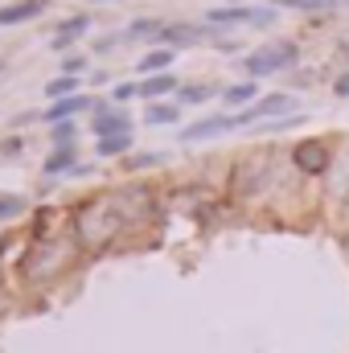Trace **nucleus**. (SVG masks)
Segmentation results:
<instances>
[{"mask_svg":"<svg viewBox=\"0 0 349 353\" xmlns=\"http://www.w3.org/2000/svg\"><path fill=\"white\" fill-rule=\"evenodd\" d=\"M83 107H90V99H83V94H70V99H62V103H54L50 111H46V119L50 123H66L74 111H83Z\"/></svg>","mask_w":349,"mask_h":353,"instance_id":"9d476101","label":"nucleus"},{"mask_svg":"<svg viewBox=\"0 0 349 353\" xmlns=\"http://www.w3.org/2000/svg\"><path fill=\"white\" fill-rule=\"evenodd\" d=\"M70 90H74V79H70V74H66V79H54V83H50V87H46V94H50V99H54V94H70Z\"/></svg>","mask_w":349,"mask_h":353,"instance_id":"412c9836","label":"nucleus"},{"mask_svg":"<svg viewBox=\"0 0 349 353\" xmlns=\"http://www.w3.org/2000/svg\"><path fill=\"white\" fill-rule=\"evenodd\" d=\"M132 148V132H119V136H103L99 140V157H119Z\"/></svg>","mask_w":349,"mask_h":353,"instance_id":"4468645a","label":"nucleus"},{"mask_svg":"<svg viewBox=\"0 0 349 353\" xmlns=\"http://www.w3.org/2000/svg\"><path fill=\"white\" fill-rule=\"evenodd\" d=\"M79 33H87V17H70V21H62V33L54 37V50H66Z\"/></svg>","mask_w":349,"mask_h":353,"instance_id":"f8f14e48","label":"nucleus"},{"mask_svg":"<svg viewBox=\"0 0 349 353\" xmlns=\"http://www.w3.org/2000/svg\"><path fill=\"white\" fill-rule=\"evenodd\" d=\"M214 87H181V103H206Z\"/></svg>","mask_w":349,"mask_h":353,"instance_id":"aec40b11","label":"nucleus"},{"mask_svg":"<svg viewBox=\"0 0 349 353\" xmlns=\"http://www.w3.org/2000/svg\"><path fill=\"white\" fill-rule=\"evenodd\" d=\"M300 58V46L296 41H275V46H263L255 54H247V74L251 79H267V74H275V70H288L292 62Z\"/></svg>","mask_w":349,"mask_h":353,"instance_id":"f03ea898","label":"nucleus"},{"mask_svg":"<svg viewBox=\"0 0 349 353\" xmlns=\"http://www.w3.org/2000/svg\"><path fill=\"white\" fill-rule=\"evenodd\" d=\"M292 161H296L300 173H325V169H329V144H321V140H304V144H296Z\"/></svg>","mask_w":349,"mask_h":353,"instance_id":"39448f33","label":"nucleus"},{"mask_svg":"<svg viewBox=\"0 0 349 353\" xmlns=\"http://www.w3.org/2000/svg\"><path fill=\"white\" fill-rule=\"evenodd\" d=\"M74 165V152L70 148H58V152H50V161H46V173L54 176V173H66Z\"/></svg>","mask_w":349,"mask_h":353,"instance_id":"a211bd4d","label":"nucleus"},{"mask_svg":"<svg viewBox=\"0 0 349 353\" xmlns=\"http://www.w3.org/2000/svg\"><path fill=\"white\" fill-rule=\"evenodd\" d=\"M222 99H226L230 107H243V103H251V99H255V83H239V87H226V90H222Z\"/></svg>","mask_w":349,"mask_h":353,"instance_id":"2eb2a0df","label":"nucleus"},{"mask_svg":"<svg viewBox=\"0 0 349 353\" xmlns=\"http://www.w3.org/2000/svg\"><path fill=\"white\" fill-rule=\"evenodd\" d=\"M21 210H25V201H21V197H12V193H0V222L17 218Z\"/></svg>","mask_w":349,"mask_h":353,"instance_id":"6ab92c4d","label":"nucleus"},{"mask_svg":"<svg viewBox=\"0 0 349 353\" xmlns=\"http://www.w3.org/2000/svg\"><path fill=\"white\" fill-rule=\"evenodd\" d=\"M115 230H119V210H115V201H90V205L79 210V234H83L87 247L107 243Z\"/></svg>","mask_w":349,"mask_h":353,"instance_id":"f257e3e1","label":"nucleus"},{"mask_svg":"<svg viewBox=\"0 0 349 353\" xmlns=\"http://www.w3.org/2000/svg\"><path fill=\"white\" fill-rule=\"evenodd\" d=\"M161 41L165 46H193V41H201V29L197 25H165Z\"/></svg>","mask_w":349,"mask_h":353,"instance_id":"1a4fd4ad","label":"nucleus"},{"mask_svg":"<svg viewBox=\"0 0 349 353\" xmlns=\"http://www.w3.org/2000/svg\"><path fill=\"white\" fill-rule=\"evenodd\" d=\"M333 94H341V99H349V74H341V79L333 83Z\"/></svg>","mask_w":349,"mask_h":353,"instance_id":"b1692460","label":"nucleus"},{"mask_svg":"<svg viewBox=\"0 0 349 353\" xmlns=\"http://www.w3.org/2000/svg\"><path fill=\"white\" fill-rule=\"evenodd\" d=\"M206 21L210 25H271L275 12L271 8H210Z\"/></svg>","mask_w":349,"mask_h":353,"instance_id":"20e7f679","label":"nucleus"},{"mask_svg":"<svg viewBox=\"0 0 349 353\" xmlns=\"http://www.w3.org/2000/svg\"><path fill=\"white\" fill-rule=\"evenodd\" d=\"M283 8H300V12H317V8H341L346 0H279Z\"/></svg>","mask_w":349,"mask_h":353,"instance_id":"f3484780","label":"nucleus"},{"mask_svg":"<svg viewBox=\"0 0 349 353\" xmlns=\"http://www.w3.org/2000/svg\"><path fill=\"white\" fill-rule=\"evenodd\" d=\"M132 94H140L136 83H119V87H115V103H123V99H132Z\"/></svg>","mask_w":349,"mask_h":353,"instance_id":"5701e85b","label":"nucleus"},{"mask_svg":"<svg viewBox=\"0 0 349 353\" xmlns=\"http://www.w3.org/2000/svg\"><path fill=\"white\" fill-rule=\"evenodd\" d=\"M177 115H181V111H177L173 103H152L144 119H148V123H177Z\"/></svg>","mask_w":349,"mask_h":353,"instance_id":"dca6fc26","label":"nucleus"},{"mask_svg":"<svg viewBox=\"0 0 349 353\" xmlns=\"http://www.w3.org/2000/svg\"><path fill=\"white\" fill-rule=\"evenodd\" d=\"M90 128L99 132V140H103V136H119V132H132V123H128V115H123V111H99Z\"/></svg>","mask_w":349,"mask_h":353,"instance_id":"6e6552de","label":"nucleus"},{"mask_svg":"<svg viewBox=\"0 0 349 353\" xmlns=\"http://www.w3.org/2000/svg\"><path fill=\"white\" fill-rule=\"evenodd\" d=\"M169 62H173V50H152V54L140 58V70H144V74H165Z\"/></svg>","mask_w":349,"mask_h":353,"instance_id":"ddd939ff","label":"nucleus"},{"mask_svg":"<svg viewBox=\"0 0 349 353\" xmlns=\"http://www.w3.org/2000/svg\"><path fill=\"white\" fill-rule=\"evenodd\" d=\"M288 111H296V99L292 94H267L259 103H251L247 111H239L235 123L247 128V123H259V119H271V115H288Z\"/></svg>","mask_w":349,"mask_h":353,"instance_id":"7ed1b4c3","label":"nucleus"},{"mask_svg":"<svg viewBox=\"0 0 349 353\" xmlns=\"http://www.w3.org/2000/svg\"><path fill=\"white\" fill-rule=\"evenodd\" d=\"M230 128H239L235 123V115H214V119H197V123H189L185 132H181V140H210V136H222V132H230Z\"/></svg>","mask_w":349,"mask_h":353,"instance_id":"423d86ee","label":"nucleus"},{"mask_svg":"<svg viewBox=\"0 0 349 353\" xmlns=\"http://www.w3.org/2000/svg\"><path fill=\"white\" fill-rule=\"evenodd\" d=\"M148 165H161V157H136L132 169H148Z\"/></svg>","mask_w":349,"mask_h":353,"instance_id":"393cba45","label":"nucleus"},{"mask_svg":"<svg viewBox=\"0 0 349 353\" xmlns=\"http://www.w3.org/2000/svg\"><path fill=\"white\" fill-rule=\"evenodd\" d=\"M54 136H58V148H70V136H74V128H70V123H58V128H54Z\"/></svg>","mask_w":349,"mask_h":353,"instance_id":"4be33fe9","label":"nucleus"},{"mask_svg":"<svg viewBox=\"0 0 349 353\" xmlns=\"http://www.w3.org/2000/svg\"><path fill=\"white\" fill-rule=\"evenodd\" d=\"M46 12V0H17L8 8H0V25H21V21H33Z\"/></svg>","mask_w":349,"mask_h":353,"instance_id":"0eeeda50","label":"nucleus"},{"mask_svg":"<svg viewBox=\"0 0 349 353\" xmlns=\"http://www.w3.org/2000/svg\"><path fill=\"white\" fill-rule=\"evenodd\" d=\"M169 90H177V79L165 70V74H152V79H144L140 83V94L144 99H161V94H169Z\"/></svg>","mask_w":349,"mask_h":353,"instance_id":"9b49d317","label":"nucleus"}]
</instances>
